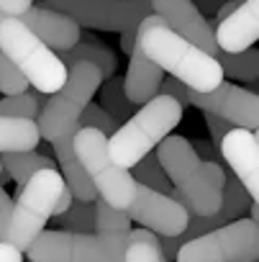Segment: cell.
<instances>
[{"mask_svg":"<svg viewBox=\"0 0 259 262\" xmlns=\"http://www.w3.org/2000/svg\"><path fill=\"white\" fill-rule=\"evenodd\" d=\"M180 121L182 105L170 95H154L108 137L110 160L123 170H131L144 155H149L164 137L172 134Z\"/></svg>","mask_w":259,"mask_h":262,"instance_id":"3957f363","label":"cell"},{"mask_svg":"<svg viewBox=\"0 0 259 262\" xmlns=\"http://www.w3.org/2000/svg\"><path fill=\"white\" fill-rule=\"evenodd\" d=\"M190 144V149L203 160V162H216V165H221L218 162V152H216V147L210 144V142H200V139H193V142H187Z\"/></svg>","mask_w":259,"mask_h":262,"instance_id":"d6a6232c","label":"cell"},{"mask_svg":"<svg viewBox=\"0 0 259 262\" xmlns=\"http://www.w3.org/2000/svg\"><path fill=\"white\" fill-rule=\"evenodd\" d=\"M128 172H131V178L139 185H147V188H152L157 193H164V195L172 193V183L167 180V175H164V170H162V165H159V160H157L154 152L144 155Z\"/></svg>","mask_w":259,"mask_h":262,"instance_id":"cb8c5ba5","label":"cell"},{"mask_svg":"<svg viewBox=\"0 0 259 262\" xmlns=\"http://www.w3.org/2000/svg\"><path fill=\"white\" fill-rule=\"evenodd\" d=\"M57 57H59V62H62L67 70H69L72 64H77V62L95 64V67L100 70V77H103V80L113 77V75H115V70H118V59H115V54H113L103 41H98V39H92V36L80 39L72 49L59 52Z\"/></svg>","mask_w":259,"mask_h":262,"instance_id":"d6986e66","label":"cell"},{"mask_svg":"<svg viewBox=\"0 0 259 262\" xmlns=\"http://www.w3.org/2000/svg\"><path fill=\"white\" fill-rule=\"evenodd\" d=\"M29 90V80L13 67V62L0 52V93L3 95H18Z\"/></svg>","mask_w":259,"mask_h":262,"instance_id":"f1b7e54d","label":"cell"},{"mask_svg":"<svg viewBox=\"0 0 259 262\" xmlns=\"http://www.w3.org/2000/svg\"><path fill=\"white\" fill-rule=\"evenodd\" d=\"M205 116V123H208V131H210V137H213V144H218L223 139V134L231 128V123H226L223 118L213 116V113H203Z\"/></svg>","mask_w":259,"mask_h":262,"instance_id":"836d02e7","label":"cell"},{"mask_svg":"<svg viewBox=\"0 0 259 262\" xmlns=\"http://www.w3.org/2000/svg\"><path fill=\"white\" fill-rule=\"evenodd\" d=\"M98 93H100V105L118 121V123H123V121H128L134 116V111L139 108V105H134L131 100L126 98V93H123V77H108V80H103L100 82V88H98Z\"/></svg>","mask_w":259,"mask_h":262,"instance_id":"603a6c76","label":"cell"},{"mask_svg":"<svg viewBox=\"0 0 259 262\" xmlns=\"http://www.w3.org/2000/svg\"><path fill=\"white\" fill-rule=\"evenodd\" d=\"M72 137L75 134H67V137H59L52 142L54 152H57V167H59V175L67 185V190L72 193V198L77 201H87V203H95L98 201V193L87 178V172L82 170L77 155H75V147H72Z\"/></svg>","mask_w":259,"mask_h":262,"instance_id":"ac0fdd59","label":"cell"},{"mask_svg":"<svg viewBox=\"0 0 259 262\" xmlns=\"http://www.w3.org/2000/svg\"><path fill=\"white\" fill-rule=\"evenodd\" d=\"M131 231V219L126 216V211H118L113 206H108L105 201H95V226L92 234H103V236H126Z\"/></svg>","mask_w":259,"mask_h":262,"instance_id":"d4e9b609","label":"cell"},{"mask_svg":"<svg viewBox=\"0 0 259 262\" xmlns=\"http://www.w3.org/2000/svg\"><path fill=\"white\" fill-rule=\"evenodd\" d=\"M218 152L231 167L233 178L249 193L251 201H259V137L256 131L231 126L218 142Z\"/></svg>","mask_w":259,"mask_h":262,"instance_id":"4fadbf2b","label":"cell"},{"mask_svg":"<svg viewBox=\"0 0 259 262\" xmlns=\"http://www.w3.org/2000/svg\"><path fill=\"white\" fill-rule=\"evenodd\" d=\"M190 103L198 105L203 113H213L223 118L231 126L256 131L259 126V95L251 90H244L233 82H221L218 88L208 93L190 90Z\"/></svg>","mask_w":259,"mask_h":262,"instance_id":"7c38bea8","label":"cell"},{"mask_svg":"<svg viewBox=\"0 0 259 262\" xmlns=\"http://www.w3.org/2000/svg\"><path fill=\"white\" fill-rule=\"evenodd\" d=\"M259 257V226L251 219H236L208 234L185 242L177 262H256Z\"/></svg>","mask_w":259,"mask_h":262,"instance_id":"9c48e42d","label":"cell"},{"mask_svg":"<svg viewBox=\"0 0 259 262\" xmlns=\"http://www.w3.org/2000/svg\"><path fill=\"white\" fill-rule=\"evenodd\" d=\"M126 216L136 224H142V229H149L157 236H177L185 231L190 211L182 208L170 195L157 193V190L136 183V190H134V198L126 208Z\"/></svg>","mask_w":259,"mask_h":262,"instance_id":"8fae6325","label":"cell"},{"mask_svg":"<svg viewBox=\"0 0 259 262\" xmlns=\"http://www.w3.org/2000/svg\"><path fill=\"white\" fill-rule=\"evenodd\" d=\"M0 175H3V167H0Z\"/></svg>","mask_w":259,"mask_h":262,"instance_id":"ab89813d","label":"cell"},{"mask_svg":"<svg viewBox=\"0 0 259 262\" xmlns=\"http://www.w3.org/2000/svg\"><path fill=\"white\" fill-rule=\"evenodd\" d=\"M39 90H23L18 95H3L0 98V116H11V118H39Z\"/></svg>","mask_w":259,"mask_h":262,"instance_id":"4316f807","label":"cell"},{"mask_svg":"<svg viewBox=\"0 0 259 262\" xmlns=\"http://www.w3.org/2000/svg\"><path fill=\"white\" fill-rule=\"evenodd\" d=\"M0 167L11 180L23 185L29 178H34L41 170H57V162L36 149H29V152H3L0 155Z\"/></svg>","mask_w":259,"mask_h":262,"instance_id":"44dd1931","label":"cell"},{"mask_svg":"<svg viewBox=\"0 0 259 262\" xmlns=\"http://www.w3.org/2000/svg\"><path fill=\"white\" fill-rule=\"evenodd\" d=\"M31 6H34V0H0V13L18 18V16H23Z\"/></svg>","mask_w":259,"mask_h":262,"instance_id":"e575fe53","label":"cell"},{"mask_svg":"<svg viewBox=\"0 0 259 262\" xmlns=\"http://www.w3.org/2000/svg\"><path fill=\"white\" fill-rule=\"evenodd\" d=\"M123 262H162V252H159V244H152V242H131L123 254Z\"/></svg>","mask_w":259,"mask_h":262,"instance_id":"f546056e","label":"cell"},{"mask_svg":"<svg viewBox=\"0 0 259 262\" xmlns=\"http://www.w3.org/2000/svg\"><path fill=\"white\" fill-rule=\"evenodd\" d=\"M136 44L142 52L170 77L180 80L190 90L208 93L223 82L221 64L213 54L198 49L193 41L175 34L159 16H147L136 29Z\"/></svg>","mask_w":259,"mask_h":262,"instance_id":"6da1fadb","label":"cell"},{"mask_svg":"<svg viewBox=\"0 0 259 262\" xmlns=\"http://www.w3.org/2000/svg\"><path fill=\"white\" fill-rule=\"evenodd\" d=\"M231 3H236V6H239V3H244V0H231Z\"/></svg>","mask_w":259,"mask_h":262,"instance_id":"f35d334b","label":"cell"},{"mask_svg":"<svg viewBox=\"0 0 259 262\" xmlns=\"http://www.w3.org/2000/svg\"><path fill=\"white\" fill-rule=\"evenodd\" d=\"M190 3H193L200 13H210V16H213V13L226 3V0H190Z\"/></svg>","mask_w":259,"mask_h":262,"instance_id":"8d00e7d4","label":"cell"},{"mask_svg":"<svg viewBox=\"0 0 259 262\" xmlns=\"http://www.w3.org/2000/svg\"><path fill=\"white\" fill-rule=\"evenodd\" d=\"M44 6L69 16L80 29L123 31L126 26L139 29L147 13L134 0H44Z\"/></svg>","mask_w":259,"mask_h":262,"instance_id":"30bf717a","label":"cell"},{"mask_svg":"<svg viewBox=\"0 0 259 262\" xmlns=\"http://www.w3.org/2000/svg\"><path fill=\"white\" fill-rule=\"evenodd\" d=\"M0 262H23V252H18L8 242H0Z\"/></svg>","mask_w":259,"mask_h":262,"instance_id":"d590c367","label":"cell"},{"mask_svg":"<svg viewBox=\"0 0 259 262\" xmlns=\"http://www.w3.org/2000/svg\"><path fill=\"white\" fill-rule=\"evenodd\" d=\"M164 80V72L142 52V47L134 41V49L128 54V72L123 77V93L134 105H144L154 95H159V85Z\"/></svg>","mask_w":259,"mask_h":262,"instance_id":"e0dca14e","label":"cell"},{"mask_svg":"<svg viewBox=\"0 0 259 262\" xmlns=\"http://www.w3.org/2000/svg\"><path fill=\"white\" fill-rule=\"evenodd\" d=\"M23 24H26V29L39 39V41H44L52 52L57 49V52H67V49H72L80 39H82V29L69 18V16H64V13H59V11H52V8H46V6H31L23 16H18Z\"/></svg>","mask_w":259,"mask_h":262,"instance_id":"9a60e30c","label":"cell"},{"mask_svg":"<svg viewBox=\"0 0 259 262\" xmlns=\"http://www.w3.org/2000/svg\"><path fill=\"white\" fill-rule=\"evenodd\" d=\"M159 93H162V95L175 98L182 108H185V105H190V88H187V85H182V82H180V80H175V77H164V80H162V85H159Z\"/></svg>","mask_w":259,"mask_h":262,"instance_id":"4dcf8cb0","label":"cell"},{"mask_svg":"<svg viewBox=\"0 0 259 262\" xmlns=\"http://www.w3.org/2000/svg\"><path fill=\"white\" fill-rule=\"evenodd\" d=\"M59 221V226L64 231H72V234H92V226H95V203H87V201H72L69 208L62 213V216H54Z\"/></svg>","mask_w":259,"mask_h":262,"instance_id":"484cf974","label":"cell"},{"mask_svg":"<svg viewBox=\"0 0 259 262\" xmlns=\"http://www.w3.org/2000/svg\"><path fill=\"white\" fill-rule=\"evenodd\" d=\"M0 52L13 62L31 88L44 95L57 93L67 80V67L59 62L57 52L39 41L16 16L0 13Z\"/></svg>","mask_w":259,"mask_h":262,"instance_id":"5b68a950","label":"cell"},{"mask_svg":"<svg viewBox=\"0 0 259 262\" xmlns=\"http://www.w3.org/2000/svg\"><path fill=\"white\" fill-rule=\"evenodd\" d=\"M223 77L241 80V82H256L259 77V54L256 49H244V52H218L216 54Z\"/></svg>","mask_w":259,"mask_h":262,"instance_id":"7402d4cb","label":"cell"},{"mask_svg":"<svg viewBox=\"0 0 259 262\" xmlns=\"http://www.w3.org/2000/svg\"><path fill=\"white\" fill-rule=\"evenodd\" d=\"M75 198H72V193L67 190V185H64V190H62V195H59V201H57V206H54V216H62L67 208H69V203H72ZM52 216V219H54Z\"/></svg>","mask_w":259,"mask_h":262,"instance_id":"74e56055","label":"cell"},{"mask_svg":"<svg viewBox=\"0 0 259 262\" xmlns=\"http://www.w3.org/2000/svg\"><path fill=\"white\" fill-rule=\"evenodd\" d=\"M162 262H167V259H164V257H162Z\"/></svg>","mask_w":259,"mask_h":262,"instance_id":"60d3db41","label":"cell"},{"mask_svg":"<svg viewBox=\"0 0 259 262\" xmlns=\"http://www.w3.org/2000/svg\"><path fill=\"white\" fill-rule=\"evenodd\" d=\"M157 160L177 193L185 195L187 211L195 216H210L221 208L226 185V170L216 162H203L185 137L170 134L157 144Z\"/></svg>","mask_w":259,"mask_h":262,"instance_id":"7a4b0ae2","label":"cell"},{"mask_svg":"<svg viewBox=\"0 0 259 262\" xmlns=\"http://www.w3.org/2000/svg\"><path fill=\"white\" fill-rule=\"evenodd\" d=\"M103 77L100 70L95 64L87 62H77L67 70V80L64 85L52 93L46 98V105L39 111L36 126H39V134L46 142H54L59 137L75 134L80 128L77 121L82 116V111L87 108V103H92V95L98 93Z\"/></svg>","mask_w":259,"mask_h":262,"instance_id":"52a82bcc","label":"cell"},{"mask_svg":"<svg viewBox=\"0 0 259 262\" xmlns=\"http://www.w3.org/2000/svg\"><path fill=\"white\" fill-rule=\"evenodd\" d=\"M218 52H244L259 39V0H244L213 29Z\"/></svg>","mask_w":259,"mask_h":262,"instance_id":"2e32d148","label":"cell"},{"mask_svg":"<svg viewBox=\"0 0 259 262\" xmlns=\"http://www.w3.org/2000/svg\"><path fill=\"white\" fill-rule=\"evenodd\" d=\"M72 147H75V155H77L82 170L87 172L98 198L118 211H126L134 198L136 180L131 178L128 170L118 167L110 160L108 137L100 134L98 128H77L72 137Z\"/></svg>","mask_w":259,"mask_h":262,"instance_id":"ba28073f","label":"cell"},{"mask_svg":"<svg viewBox=\"0 0 259 262\" xmlns=\"http://www.w3.org/2000/svg\"><path fill=\"white\" fill-rule=\"evenodd\" d=\"M41 142L39 126L31 118L0 116V155L3 152H29Z\"/></svg>","mask_w":259,"mask_h":262,"instance_id":"ffe728a7","label":"cell"},{"mask_svg":"<svg viewBox=\"0 0 259 262\" xmlns=\"http://www.w3.org/2000/svg\"><path fill=\"white\" fill-rule=\"evenodd\" d=\"M64 190L59 170H41L18 185V195L11 206L6 242L18 252H26L29 244L44 231L46 221L54 216V206Z\"/></svg>","mask_w":259,"mask_h":262,"instance_id":"8992f818","label":"cell"},{"mask_svg":"<svg viewBox=\"0 0 259 262\" xmlns=\"http://www.w3.org/2000/svg\"><path fill=\"white\" fill-rule=\"evenodd\" d=\"M159 244L157 234L149 229H131L126 236H103V234H72L64 229L41 231L23 257L29 262H123V254L131 242Z\"/></svg>","mask_w":259,"mask_h":262,"instance_id":"277c9868","label":"cell"},{"mask_svg":"<svg viewBox=\"0 0 259 262\" xmlns=\"http://www.w3.org/2000/svg\"><path fill=\"white\" fill-rule=\"evenodd\" d=\"M77 126H80V128H98L100 134L110 137L121 123H118L100 103H87V108L82 111V116H80V121H77Z\"/></svg>","mask_w":259,"mask_h":262,"instance_id":"83f0119b","label":"cell"},{"mask_svg":"<svg viewBox=\"0 0 259 262\" xmlns=\"http://www.w3.org/2000/svg\"><path fill=\"white\" fill-rule=\"evenodd\" d=\"M152 13L159 16L175 34L193 41L198 49L208 54H218V44L213 36V26L190 0H152Z\"/></svg>","mask_w":259,"mask_h":262,"instance_id":"5bb4252c","label":"cell"},{"mask_svg":"<svg viewBox=\"0 0 259 262\" xmlns=\"http://www.w3.org/2000/svg\"><path fill=\"white\" fill-rule=\"evenodd\" d=\"M11 195L3 190V185H0V242H6V231H8V219H11Z\"/></svg>","mask_w":259,"mask_h":262,"instance_id":"1f68e13d","label":"cell"}]
</instances>
